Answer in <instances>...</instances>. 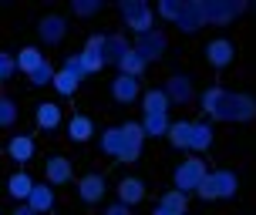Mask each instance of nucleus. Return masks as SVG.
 <instances>
[{
	"instance_id": "obj_1",
	"label": "nucleus",
	"mask_w": 256,
	"mask_h": 215,
	"mask_svg": "<svg viewBox=\"0 0 256 215\" xmlns=\"http://www.w3.org/2000/svg\"><path fill=\"white\" fill-rule=\"evenodd\" d=\"M202 108L216 121H253L256 118V101L250 94H232L226 88H209L202 94Z\"/></svg>"
},
{
	"instance_id": "obj_2",
	"label": "nucleus",
	"mask_w": 256,
	"mask_h": 215,
	"mask_svg": "<svg viewBox=\"0 0 256 215\" xmlns=\"http://www.w3.org/2000/svg\"><path fill=\"white\" fill-rule=\"evenodd\" d=\"M168 94L162 88H152L142 94V111H145V118H142V128H145V138H158V135H168Z\"/></svg>"
},
{
	"instance_id": "obj_3",
	"label": "nucleus",
	"mask_w": 256,
	"mask_h": 215,
	"mask_svg": "<svg viewBox=\"0 0 256 215\" xmlns=\"http://www.w3.org/2000/svg\"><path fill=\"white\" fill-rule=\"evenodd\" d=\"M122 17H125L128 30L135 34V37H142V34H152L155 27V13L148 3H142V0H125L122 3Z\"/></svg>"
},
{
	"instance_id": "obj_4",
	"label": "nucleus",
	"mask_w": 256,
	"mask_h": 215,
	"mask_svg": "<svg viewBox=\"0 0 256 215\" xmlns=\"http://www.w3.org/2000/svg\"><path fill=\"white\" fill-rule=\"evenodd\" d=\"M246 10L243 0H202V13H206V24H216V27H226L230 20H236L240 13Z\"/></svg>"
},
{
	"instance_id": "obj_5",
	"label": "nucleus",
	"mask_w": 256,
	"mask_h": 215,
	"mask_svg": "<svg viewBox=\"0 0 256 215\" xmlns=\"http://www.w3.org/2000/svg\"><path fill=\"white\" fill-rule=\"evenodd\" d=\"M206 175H209V172H206L202 158H186V162L176 168V192H182V195H186V192H196Z\"/></svg>"
},
{
	"instance_id": "obj_6",
	"label": "nucleus",
	"mask_w": 256,
	"mask_h": 215,
	"mask_svg": "<svg viewBox=\"0 0 256 215\" xmlns=\"http://www.w3.org/2000/svg\"><path fill=\"white\" fill-rule=\"evenodd\" d=\"M118 128H122V135H125V152H122V158H118V162L132 165L142 155V145H145V128H142L138 121H125V125H118Z\"/></svg>"
},
{
	"instance_id": "obj_7",
	"label": "nucleus",
	"mask_w": 256,
	"mask_h": 215,
	"mask_svg": "<svg viewBox=\"0 0 256 215\" xmlns=\"http://www.w3.org/2000/svg\"><path fill=\"white\" fill-rule=\"evenodd\" d=\"M78 57H81L84 74H98V71L104 67V34H94V37H88L84 51L78 54Z\"/></svg>"
},
{
	"instance_id": "obj_8",
	"label": "nucleus",
	"mask_w": 256,
	"mask_h": 215,
	"mask_svg": "<svg viewBox=\"0 0 256 215\" xmlns=\"http://www.w3.org/2000/svg\"><path fill=\"white\" fill-rule=\"evenodd\" d=\"M166 47H168V40H166V34L162 30H152V34H142L138 40H135V51L145 57V61L152 64V61H158L162 54H166Z\"/></svg>"
},
{
	"instance_id": "obj_9",
	"label": "nucleus",
	"mask_w": 256,
	"mask_h": 215,
	"mask_svg": "<svg viewBox=\"0 0 256 215\" xmlns=\"http://www.w3.org/2000/svg\"><path fill=\"white\" fill-rule=\"evenodd\" d=\"M44 178H48V185H68L74 178V165L68 162L64 155H54V158L44 162Z\"/></svg>"
},
{
	"instance_id": "obj_10",
	"label": "nucleus",
	"mask_w": 256,
	"mask_h": 215,
	"mask_svg": "<svg viewBox=\"0 0 256 215\" xmlns=\"http://www.w3.org/2000/svg\"><path fill=\"white\" fill-rule=\"evenodd\" d=\"M232 57H236V47H232V40L226 37H216L206 44V61L212 64V67H230Z\"/></svg>"
},
{
	"instance_id": "obj_11",
	"label": "nucleus",
	"mask_w": 256,
	"mask_h": 215,
	"mask_svg": "<svg viewBox=\"0 0 256 215\" xmlns=\"http://www.w3.org/2000/svg\"><path fill=\"white\" fill-rule=\"evenodd\" d=\"M112 98H115L118 104H132L142 98V84L138 77H128V74H118L115 84H112Z\"/></svg>"
},
{
	"instance_id": "obj_12",
	"label": "nucleus",
	"mask_w": 256,
	"mask_h": 215,
	"mask_svg": "<svg viewBox=\"0 0 256 215\" xmlns=\"http://www.w3.org/2000/svg\"><path fill=\"white\" fill-rule=\"evenodd\" d=\"M209 185H212V199H232L240 189V178L226 168H219V172H209Z\"/></svg>"
},
{
	"instance_id": "obj_13",
	"label": "nucleus",
	"mask_w": 256,
	"mask_h": 215,
	"mask_svg": "<svg viewBox=\"0 0 256 215\" xmlns=\"http://www.w3.org/2000/svg\"><path fill=\"white\" fill-rule=\"evenodd\" d=\"M104 192H108V185H104V175H84L81 182H78V195H81V202H88V205H94V202H102L104 199Z\"/></svg>"
},
{
	"instance_id": "obj_14",
	"label": "nucleus",
	"mask_w": 256,
	"mask_h": 215,
	"mask_svg": "<svg viewBox=\"0 0 256 215\" xmlns=\"http://www.w3.org/2000/svg\"><path fill=\"white\" fill-rule=\"evenodd\" d=\"M168 94V101H176V104H189L192 98H196V91H192V81L186 74H176V77H168V84L162 88Z\"/></svg>"
},
{
	"instance_id": "obj_15",
	"label": "nucleus",
	"mask_w": 256,
	"mask_h": 215,
	"mask_svg": "<svg viewBox=\"0 0 256 215\" xmlns=\"http://www.w3.org/2000/svg\"><path fill=\"white\" fill-rule=\"evenodd\" d=\"M38 30H40V37L48 40V44H61L64 34H68V20L58 17V13H48V17L38 24Z\"/></svg>"
},
{
	"instance_id": "obj_16",
	"label": "nucleus",
	"mask_w": 256,
	"mask_h": 215,
	"mask_svg": "<svg viewBox=\"0 0 256 215\" xmlns=\"http://www.w3.org/2000/svg\"><path fill=\"white\" fill-rule=\"evenodd\" d=\"M142 199H145V185H142L138 178H122V182H118V205L132 209V205H138Z\"/></svg>"
},
{
	"instance_id": "obj_17",
	"label": "nucleus",
	"mask_w": 256,
	"mask_h": 215,
	"mask_svg": "<svg viewBox=\"0 0 256 215\" xmlns=\"http://www.w3.org/2000/svg\"><path fill=\"white\" fill-rule=\"evenodd\" d=\"M202 24H206L202 0H189V3H186V10H182V17H179V30H186V34H196Z\"/></svg>"
},
{
	"instance_id": "obj_18",
	"label": "nucleus",
	"mask_w": 256,
	"mask_h": 215,
	"mask_svg": "<svg viewBox=\"0 0 256 215\" xmlns=\"http://www.w3.org/2000/svg\"><path fill=\"white\" fill-rule=\"evenodd\" d=\"M34 152H38V145H34V138L30 135H14L10 138V145H7V155H10L14 162H30L34 158Z\"/></svg>"
},
{
	"instance_id": "obj_19",
	"label": "nucleus",
	"mask_w": 256,
	"mask_h": 215,
	"mask_svg": "<svg viewBox=\"0 0 256 215\" xmlns=\"http://www.w3.org/2000/svg\"><path fill=\"white\" fill-rule=\"evenodd\" d=\"M30 192H34V178L27 175V172H14V175L7 178V195H14L17 202H27Z\"/></svg>"
},
{
	"instance_id": "obj_20",
	"label": "nucleus",
	"mask_w": 256,
	"mask_h": 215,
	"mask_svg": "<svg viewBox=\"0 0 256 215\" xmlns=\"http://www.w3.org/2000/svg\"><path fill=\"white\" fill-rule=\"evenodd\" d=\"M27 209H34L38 215H44V212H51L54 209V192H51V185L44 182V185H34V192H30V199H27Z\"/></svg>"
},
{
	"instance_id": "obj_21",
	"label": "nucleus",
	"mask_w": 256,
	"mask_h": 215,
	"mask_svg": "<svg viewBox=\"0 0 256 215\" xmlns=\"http://www.w3.org/2000/svg\"><path fill=\"white\" fill-rule=\"evenodd\" d=\"M44 61H48V57H44L38 47H20V54L14 57V67H17L20 74H34V71H38Z\"/></svg>"
},
{
	"instance_id": "obj_22",
	"label": "nucleus",
	"mask_w": 256,
	"mask_h": 215,
	"mask_svg": "<svg viewBox=\"0 0 256 215\" xmlns=\"http://www.w3.org/2000/svg\"><path fill=\"white\" fill-rule=\"evenodd\" d=\"M68 135H71V141H91L94 138V121L91 118H84V114H74L71 121H68Z\"/></svg>"
},
{
	"instance_id": "obj_23",
	"label": "nucleus",
	"mask_w": 256,
	"mask_h": 215,
	"mask_svg": "<svg viewBox=\"0 0 256 215\" xmlns=\"http://www.w3.org/2000/svg\"><path fill=\"white\" fill-rule=\"evenodd\" d=\"M212 145V128L206 121H192V135H189V152H206Z\"/></svg>"
},
{
	"instance_id": "obj_24",
	"label": "nucleus",
	"mask_w": 256,
	"mask_h": 215,
	"mask_svg": "<svg viewBox=\"0 0 256 215\" xmlns=\"http://www.w3.org/2000/svg\"><path fill=\"white\" fill-rule=\"evenodd\" d=\"M102 152L112 155V158H122V152H125V135H122V128H108L102 135Z\"/></svg>"
},
{
	"instance_id": "obj_25",
	"label": "nucleus",
	"mask_w": 256,
	"mask_h": 215,
	"mask_svg": "<svg viewBox=\"0 0 256 215\" xmlns=\"http://www.w3.org/2000/svg\"><path fill=\"white\" fill-rule=\"evenodd\" d=\"M145 67H148V61H145V57H142L135 47H128V54L118 61V71H122V74H128V77H138Z\"/></svg>"
},
{
	"instance_id": "obj_26",
	"label": "nucleus",
	"mask_w": 256,
	"mask_h": 215,
	"mask_svg": "<svg viewBox=\"0 0 256 215\" xmlns=\"http://www.w3.org/2000/svg\"><path fill=\"white\" fill-rule=\"evenodd\" d=\"M158 209L168 212V215H186V209H189V195H182V192H166L162 202H158Z\"/></svg>"
},
{
	"instance_id": "obj_27",
	"label": "nucleus",
	"mask_w": 256,
	"mask_h": 215,
	"mask_svg": "<svg viewBox=\"0 0 256 215\" xmlns=\"http://www.w3.org/2000/svg\"><path fill=\"white\" fill-rule=\"evenodd\" d=\"M38 125L48 128V131H54V128L61 125V108H58V104H51V101L38 104Z\"/></svg>"
},
{
	"instance_id": "obj_28",
	"label": "nucleus",
	"mask_w": 256,
	"mask_h": 215,
	"mask_svg": "<svg viewBox=\"0 0 256 215\" xmlns=\"http://www.w3.org/2000/svg\"><path fill=\"white\" fill-rule=\"evenodd\" d=\"M189 135H192V121H172L168 125V141L176 148H189Z\"/></svg>"
},
{
	"instance_id": "obj_29",
	"label": "nucleus",
	"mask_w": 256,
	"mask_h": 215,
	"mask_svg": "<svg viewBox=\"0 0 256 215\" xmlns=\"http://www.w3.org/2000/svg\"><path fill=\"white\" fill-rule=\"evenodd\" d=\"M78 84H81V81H78L71 71H64V67H61V71L54 74V84H51V88L58 91V94H64V98H71V94L78 91Z\"/></svg>"
},
{
	"instance_id": "obj_30",
	"label": "nucleus",
	"mask_w": 256,
	"mask_h": 215,
	"mask_svg": "<svg viewBox=\"0 0 256 215\" xmlns=\"http://www.w3.org/2000/svg\"><path fill=\"white\" fill-rule=\"evenodd\" d=\"M128 54V44H125V37H104V64L108 61H122Z\"/></svg>"
},
{
	"instance_id": "obj_31",
	"label": "nucleus",
	"mask_w": 256,
	"mask_h": 215,
	"mask_svg": "<svg viewBox=\"0 0 256 215\" xmlns=\"http://www.w3.org/2000/svg\"><path fill=\"white\" fill-rule=\"evenodd\" d=\"M54 74L58 71L51 67V61H44L34 74H27V81H30V88H48V84H54Z\"/></svg>"
},
{
	"instance_id": "obj_32",
	"label": "nucleus",
	"mask_w": 256,
	"mask_h": 215,
	"mask_svg": "<svg viewBox=\"0 0 256 215\" xmlns=\"http://www.w3.org/2000/svg\"><path fill=\"white\" fill-rule=\"evenodd\" d=\"M155 10H158V17H162V20H172V24H179V17H182V10H186V3H179V0H162Z\"/></svg>"
},
{
	"instance_id": "obj_33",
	"label": "nucleus",
	"mask_w": 256,
	"mask_h": 215,
	"mask_svg": "<svg viewBox=\"0 0 256 215\" xmlns=\"http://www.w3.org/2000/svg\"><path fill=\"white\" fill-rule=\"evenodd\" d=\"M17 121V104L10 98H0V128H10Z\"/></svg>"
},
{
	"instance_id": "obj_34",
	"label": "nucleus",
	"mask_w": 256,
	"mask_h": 215,
	"mask_svg": "<svg viewBox=\"0 0 256 215\" xmlns=\"http://www.w3.org/2000/svg\"><path fill=\"white\" fill-rule=\"evenodd\" d=\"M102 10L98 0H74V17H91V13Z\"/></svg>"
},
{
	"instance_id": "obj_35",
	"label": "nucleus",
	"mask_w": 256,
	"mask_h": 215,
	"mask_svg": "<svg viewBox=\"0 0 256 215\" xmlns=\"http://www.w3.org/2000/svg\"><path fill=\"white\" fill-rule=\"evenodd\" d=\"M64 71H71V74L78 77V81H84V67H81V57H78V54H71V57H68V61H64Z\"/></svg>"
},
{
	"instance_id": "obj_36",
	"label": "nucleus",
	"mask_w": 256,
	"mask_h": 215,
	"mask_svg": "<svg viewBox=\"0 0 256 215\" xmlns=\"http://www.w3.org/2000/svg\"><path fill=\"white\" fill-rule=\"evenodd\" d=\"M14 71H17V67H14V57L10 54H0V81H7Z\"/></svg>"
},
{
	"instance_id": "obj_37",
	"label": "nucleus",
	"mask_w": 256,
	"mask_h": 215,
	"mask_svg": "<svg viewBox=\"0 0 256 215\" xmlns=\"http://www.w3.org/2000/svg\"><path fill=\"white\" fill-rule=\"evenodd\" d=\"M104 215H132V212H128L125 205H112V209H108V212H104Z\"/></svg>"
},
{
	"instance_id": "obj_38",
	"label": "nucleus",
	"mask_w": 256,
	"mask_h": 215,
	"mask_svg": "<svg viewBox=\"0 0 256 215\" xmlns=\"http://www.w3.org/2000/svg\"><path fill=\"white\" fill-rule=\"evenodd\" d=\"M14 215H38V212H34V209H27V205H20V209H17Z\"/></svg>"
}]
</instances>
